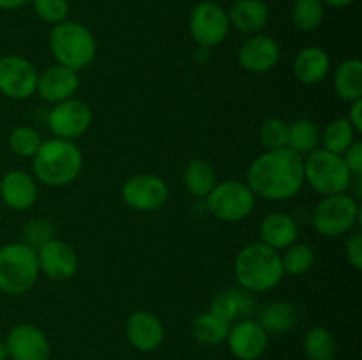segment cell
I'll return each instance as SVG.
<instances>
[{
	"label": "cell",
	"mask_w": 362,
	"mask_h": 360,
	"mask_svg": "<svg viewBox=\"0 0 362 360\" xmlns=\"http://www.w3.org/2000/svg\"><path fill=\"white\" fill-rule=\"evenodd\" d=\"M207 208L216 219L223 222H239L250 217L257 205V196L240 180H223L205 196Z\"/></svg>",
	"instance_id": "ba28073f"
},
{
	"label": "cell",
	"mask_w": 362,
	"mask_h": 360,
	"mask_svg": "<svg viewBox=\"0 0 362 360\" xmlns=\"http://www.w3.org/2000/svg\"><path fill=\"white\" fill-rule=\"evenodd\" d=\"M216 172L205 159H193L184 169V187L194 198H205L216 186Z\"/></svg>",
	"instance_id": "4316f807"
},
{
	"label": "cell",
	"mask_w": 362,
	"mask_h": 360,
	"mask_svg": "<svg viewBox=\"0 0 362 360\" xmlns=\"http://www.w3.org/2000/svg\"><path fill=\"white\" fill-rule=\"evenodd\" d=\"M228 13L212 0H202L189 14V34L202 48L218 46L228 37Z\"/></svg>",
	"instance_id": "9c48e42d"
},
{
	"label": "cell",
	"mask_w": 362,
	"mask_h": 360,
	"mask_svg": "<svg viewBox=\"0 0 362 360\" xmlns=\"http://www.w3.org/2000/svg\"><path fill=\"white\" fill-rule=\"evenodd\" d=\"M304 355L310 360H332L336 356V339L324 327H311L304 335Z\"/></svg>",
	"instance_id": "f546056e"
},
{
	"label": "cell",
	"mask_w": 362,
	"mask_h": 360,
	"mask_svg": "<svg viewBox=\"0 0 362 360\" xmlns=\"http://www.w3.org/2000/svg\"><path fill=\"white\" fill-rule=\"evenodd\" d=\"M78 88H80L78 71L60 66V64H53V66L46 67L37 76V88H35V92L46 102L59 104V102L67 101V99H73Z\"/></svg>",
	"instance_id": "ac0fdd59"
},
{
	"label": "cell",
	"mask_w": 362,
	"mask_h": 360,
	"mask_svg": "<svg viewBox=\"0 0 362 360\" xmlns=\"http://www.w3.org/2000/svg\"><path fill=\"white\" fill-rule=\"evenodd\" d=\"M324 6H331V7H346L350 4H354L356 0H322Z\"/></svg>",
	"instance_id": "60d3db41"
},
{
	"label": "cell",
	"mask_w": 362,
	"mask_h": 360,
	"mask_svg": "<svg viewBox=\"0 0 362 360\" xmlns=\"http://www.w3.org/2000/svg\"><path fill=\"white\" fill-rule=\"evenodd\" d=\"M0 198L11 210H28L37 201V182L23 169H11L0 179Z\"/></svg>",
	"instance_id": "d6986e66"
},
{
	"label": "cell",
	"mask_w": 362,
	"mask_h": 360,
	"mask_svg": "<svg viewBox=\"0 0 362 360\" xmlns=\"http://www.w3.org/2000/svg\"><path fill=\"white\" fill-rule=\"evenodd\" d=\"M343 162L349 168V172L352 173L354 179L362 175V143L361 141H354L349 148L341 154Z\"/></svg>",
	"instance_id": "8d00e7d4"
},
{
	"label": "cell",
	"mask_w": 362,
	"mask_h": 360,
	"mask_svg": "<svg viewBox=\"0 0 362 360\" xmlns=\"http://www.w3.org/2000/svg\"><path fill=\"white\" fill-rule=\"evenodd\" d=\"M356 129L346 120V116H339V119L331 120L320 133L322 148L341 155L356 141Z\"/></svg>",
	"instance_id": "f1b7e54d"
},
{
	"label": "cell",
	"mask_w": 362,
	"mask_h": 360,
	"mask_svg": "<svg viewBox=\"0 0 362 360\" xmlns=\"http://www.w3.org/2000/svg\"><path fill=\"white\" fill-rule=\"evenodd\" d=\"M315 261H317V256H315L313 247L306 246V244H292L281 254L283 272L290 275L306 274L313 268Z\"/></svg>",
	"instance_id": "1f68e13d"
},
{
	"label": "cell",
	"mask_w": 362,
	"mask_h": 360,
	"mask_svg": "<svg viewBox=\"0 0 362 360\" xmlns=\"http://www.w3.org/2000/svg\"><path fill=\"white\" fill-rule=\"evenodd\" d=\"M299 239V224L288 212H271L260 224V242L274 251H285Z\"/></svg>",
	"instance_id": "44dd1931"
},
{
	"label": "cell",
	"mask_w": 362,
	"mask_h": 360,
	"mask_svg": "<svg viewBox=\"0 0 362 360\" xmlns=\"http://www.w3.org/2000/svg\"><path fill=\"white\" fill-rule=\"evenodd\" d=\"M226 13H228L230 27L247 35L260 34L271 16L264 0H235Z\"/></svg>",
	"instance_id": "7402d4cb"
},
{
	"label": "cell",
	"mask_w": 362,
	"mask_h": 360,
	"mask_svg": "<svg viewBox=\"0 0 362 360\" xmlns=\"http://www.w3.org/2000/svg\"><path fill=\"white\" fill-rule=\"evenodd\" d=\"M25 233H27L28 236V246H32L34 249H37V247H41L42 244H46L48 240H52V233L53 229L49 228L48 221H42V219H34V221H30V224L27 226V229H25Z\"/></svg>",
	"instance_id": "d590c367"
},
{
	"label": "cell",
	"mask_w": 362,
	"mask_h": 360,
	"mask_svg": "<svg viewBox=\"0 0 362 360\" xmlns=\"http://www.w3.org/2000/svg\"><path fill=\"white\" fill-rule=\"evenodd\" d=\"M11 360H49L52 346L39 327L32 323H20L6 337Z\"/></svg>",
	"instance_id": "9a60e30c"
},
{
	"label": "cell",
	"mask_w": 362,
	"mask_h": 360,
	"mask_svg": "<svg viewBox=\"0 0 362 360\" xmlns=\"http://www.w3.org/2000/svg\"><path fill=\"white\" fill-rule=\"evenodd\" d=\"M281 56L279 44L265 34H253L240 44L237 59L247 73L264 74L274 69Z\"/></svg>",
	"instance_id": "2e32d148"
},
{
	"label": "cell",
	"mask_w": 362,
	"mask_h": 360,
	"mask_svg": "<svg viewBox=\"0 0 362 360\" xmlns=\"http://www.w3.org/2000/svg\"><path fill=\"white\" fill-rule=\"evenodd\" d=\"M332 87L336 95L345 102L362 99V62L359 59H346L336 67Z\"/></svg>",
	"instance_id": "d4e9b609"
},
{
	"label": "cell",
	"mask_w": 362,
	"mask_h": 360,
	"mask_svg": "<svg viewBox=\"0 0 362 360\" xmlns=\"http://www.w3.org/2000/svg\"><path fill=\"white\" fill-rule=\"evenodd\" d=\"M345 256L346 261L352 265L356 270L362 268V233L354 232L345 242Z\"/></svg>",
	"instance_id": "74e56055"
},
{
	"label": "cell",
	"mask_w": 362,
	"mask_h": 360,
	"mask_svg": "<svg viewBox=\"0 0 362 360\" xmlns=\"http://www.w3.org/2000/svg\"><path fill=\"white\" fill-rule=\"evenodd\" d=\"M94 113L87 102L80 99H67L59 102L48 113V127L53 136L60 140H76L83 136L92 126Z\"/></svg>",
	"instance_id": "8fae6325"
},
{
	"label": "cell",
	"mask_w": 362,
	"mask_h": 360,
	"mask_svg": "<svg viewBox=\"0 0 362 360\" xmlns=\"http://www.w3.org/2000/svg\"><path fill=\"white\" fill-rule=\"evenodd\" d=\"M211 311L225 318L228 323H235V321L247 320L253 316L257 311V299L243 286H232L214 296Z\"/></svg>",
	"instance_id": "ffe728a7"
},
{
	"label": "cell",
	"mask_w": 362,
	"mask_h": 360,
	"mask_svg": "<svg viewBox=\"0 0 362 360\" xmlns=\"http://www.w3.org/2000/svg\"><path fill=\"white\" fill-rule=\"evenodd\" d=\"M361 208L349 193L324 196L311 214V224L320 235L334 239L349 233L359 222Z\"/></svg>",
	"instance_id": "52a82bcc"
},
{
	"label": "cell",
	"mask_w": 362,
	"mask_h": 360,
	"mask_svg": "<svg viewBox=\"0 0 362 360\" xmlns=\"http://www.w3.org/2000/svg\"><path fill=\"white\" fill-rule=\"evenodd\" d=\"M233 272L239 286L251 293L274 289L283 281V265L279 251L264 242H251L237 253Z\"/></svg>",
	"instance_id": "7a4b0ae2"
},
{
	"label": "cell",
	"mask_w": 362,
	"mask_h": 360,
	"mask_svg": "<svg viewBox=\"0 0 362 360\" xmlns=\"http://www.w3.org/2000/svg\"><path fill=\"white\" fill-rule=\"evenodd\" d=\"M232 323L221 318L219 314L212 313L211 309L198 314L191 323V334L194 341L204 346H218L226 341Z\"/></svg>",
	"instance_id": "484cf974"
},
{
	"label": "cell",
	"mask_w": 362,
	"mask_h": 360,
	"mask_svg": "<svg viewBox=\"0 0 362 360\" xmlns=\"http://www.w3.org/2000/svg\"><path fill=\"white\" fill-rule=\"evenodd\" d=\"M320 145V129L317 124L310 119H299L296 122L288 124V141L286 148L299 154L300 157H306L313 150H317Z\"/></svg>",
	"instance_id": "83f0119b"
},
{
	"label": "cell",
	"mask_w": 362,
	"mask_h": 360,
	"mask_svg": "<svg viewBox=\"0 0 362 360\" xmlns=\"http://www.w3.org/2000/svg\"><path fill=\"white\" fill-rule=\"evenodd\" d=\"M9 359V352H7V344L6 341L0 339V360H7Z\"/></svg>",
	"instance_id": "b9f144b4"
},
{
	"label": "cell",
	"mask_w": 362,
	"mask_h": 360,
	"mask_svg": "<svg viewBox=\"0 0 362 360\" xmlns=\"http://www.w3.org/2000/svg\"><path fill=\"white\" fill-rule=\"evenodd\" d=\"M325 6L322 0H296L292 6V23L300 32H313L322 25Z\"/></svg>",
	"instance_id": "4dcf8cb0"
},
{
	"label": "cell",
	"mask_w": 362,
	"mask_h": 360,
	"mask_svg": "<svg viewBox=\"0 0 362 360\" xmlns=\"http://www.w3.org/2000/svg\"><path fill=\"white\" fill-rule=\"evenodd\" d=\"M32 2V0H0V9L2 11H14L23 7L25 4Z\"/></svg>",
	"instance_id": "ab89813d"
},
{
	"label": "cell",
	"mask_w": 362,
	"mask_h": 360,
	"mask_svg": "<svg viewBox=\"0 0 362 360\" xmlns=\"http://www.w3.org/2000/svg\"><path fill=\"white\" fill-rule=\"evenodd\" d=\"M304 182L310 184L311 189L322 196H331L346 193L352 186L354 176L341 155L318 147L304 157Z\"/></svg>",
	"instance_id": "8992f818"
},
{
	"label": "cell",
	"mask_w": 362,
	"mask_h": 360,
	"mask_svg": "<svg viewBox=\"0 0 362 360\" xmlns=\"http://www.w3.org/2000/svg\"><path fill=\"white\" fill-rule=\"evenodd\" d=\"M331 71V59L320 46H306L293 60V74L303 85H318Z\"/></svg>",
	"instance_id": "603a6c76"
},
{
	"label": "cell",
	"mask_w": 362,
	"mask_h": 360,
	"mask_svg": "<svg viewBox=\"0 0 362 360\" xmlns=\"http://www.w3.org/2000/svg\"><path fill=\"white\" fill-rule=\"evenodd\" d=\"M126 337L134 349L151 353L165 341V327L151 311H134L126 321Z\"/></svg>",
	"instance_id": "e0dca14e"
},
{
	"label": "cell",
	"mask_w": 362,
	"mask_h": 360,
	"mask_svg": "<svg viewBox=\"0 0 362 360\" xmlns=\"http://www.w3.org/2000/svg\"><path fill=\"white\" fill-rule=\"evenodd\" d=\"M34 11L45 23L59 25L67 20L69 2L67 0H32Z\"/></svg>",
	"instance_id": "e575fe53"
},
{
	"label": "cell",
	"mask_w": 362,
	"mask_h": 360,
	"mask_svg": "<svg viewBox=\"0 0 362 360\" xmlns=\"http://www.w3.org/2000/svg\"><path fill=\"white\" fill-rule=\"evenodd\" d=\"M170 196L168 184L152 173H140L127 179L122 186V200L136 212L159 210Z\"/></svg>",
	"instance_id": "7c38bea8"
},
{
	"label": "cell",
	"mask_w": 362,
	"mask_h": 360,
	"mask_svg": "<svg viewBox=\"0 0 362 360\" xmlns=\"http://www.w3.org/2000/svg\"><path fill=\"white\" fill-rule=\"evenodd\" d=\"M35 251H37L39 272L52 281H67L76 274L80 260L73 246L64 240L52 239Z\"/></svg>",
	"instance_id": "4fadbf2b"
},
{
	"label": "cell",
	"mask_w": 362,
	"mask_h": 360,
	"mask_svg": "<svg viewBox=\"0 0 362 360\" xmlns=\"http://www.w3.org/2000/svg\"><path fill=\"white\" fill-rule=\"evenodd\" d=\"M246 184L262 200H292L304 186V157L290 148L265 150L247 168Z\"/></svg>",
	"instance_id": "6da1fadb"
},
{
	"label": "cell",
	"mask_w": 362,
	"mask_h": 360,
	"mask_svg": "<svg viewBox=\"0 0 362 360\" xmlns=\"http://www.w3.org/2000/svg\"><path fill=\"white\" fill-rule=\"evenodd\" d=\"M32 159L35 179L49 187H62L74 182L83 169V154L76 143L60 138L42 141Z\"/></svg>",
	"instance_id": "3957f363"
},
{
	"label": "cell",
	"mask_w": 362,
	"mask_h": 360,
	"mask_svg": "<svg viewBox=\"0 0 362 360\" xmlns=\"http://www.w3.org/2000/svg\"><path fill=\"white\" fill-rule=\"evenodd\" d=\"M297 320L299 313L296 304L288 300H274L264 307L257 321L269 335H283L296 327Z\"/></svg>",
	"instance_id": "cb8c5ba5"
},
{
	"label": "cell",
	"mask_w": 362,
	"mask_h": 360,
	"mask_svg": "<svg viewBox=\"0 0 362 360\" xmlns=\"http://www.w3.org/2000/svg\"><path fill=\"white\" fill-rule=\"evenodd\" d=\"M37 251L27 242H11L0 247V292L23 295L30 292L39 277Z\"/></svg>",
	"instance_id": "277c9868"
},
{
	"label": "cell",
	"mask_w": 362,
	"mask_h": 360,
	"mask_svg": "<svg viewBox=\"0 0 362 360\" xmlns=\"http://www.w3.org/2000/svg\"><path fill=\"white\" fill-rule=\"evenodd\" d=\"M49 49L57 64L73 71H81L94 60L98 42L85 25L66 20L53 25L49 34Z\"/></svg>",
	"instance_id": "5b68a950"
},
{
	"label": "cell",
	"mask_w": 362,
	"mask_h": 360,
	"mask_svg": "<svg viewBox=\"0 0 362 360\" xmlns=\"http://www.w3.org/2000/svg\"><path fill=\"white\" fill-rule=\"evenodd\" d=\"M37 69L30 60L20 55L0 59V94L13 101L32 97L37 88Z\"/></svg>",
	"instance_id": "30bf717a"
},
{
	"label": "cell",
	"mask_w": 362,
	"mask_h": 360,
	"mask_svg": "<svg viewBox=\"0 0 362 360\" xmlns=\"http://www.w3.org/2000/svg\"><path fill=\"white\" fill-rule=\"evenodd\" d=\"M7 143H9L11 152L18 157H34L35 152L41 147L42 138L34 127L18 126L11 131Z\"/></svg>",
	"instance_id": "d6a6232c"
},
{
	"label": "cell",
	"mask_w": 362,
	"mask_h": 360,
	"mask_svg": "<svg viewBox=\"0 0 362 360\" xmlns=\"http://www.w3.org/2000/svg\"><path fill=\"white\" fill-rule=\"evenodd\" d=\"M258 138L265 150H279V148H286V141H288V122L278 116H269L260 124V131H258Z\"/></svg>",
	"instance_id": "836d02e7"
},
{
	"label": "cell",
	"mask_w": 362,
	"mask_h": 360,
	"mask_svg": "<svg viewBox=\"0 0 362 360\" xmlns=\"http://www.w3.org/2000/svg\"><path fill=\"white\" fill-rule=\"evenodd\" d=\"M225 342L237 360H258L267 349L269 334L257 320L247 318L232 323Z\"/></svg>",
	"instance_id": "5bb4252c"
},
{
	"label": "cell",
	"mask_w": 362,
	"mask_h": 360,
	"mask_svg": "<svg viewBox=\"0 0 362 360\" xmlns=\"http://www.w3.org/2000/svg\"><path fill=\"white\" fill-rule=\"evenodd\" d=\"M346 120L352 124L356 133H362V99L350 102V109H349V116H346Z\"/></svg>",
	"instance_id": "f35d334b"
}]
</instances>
